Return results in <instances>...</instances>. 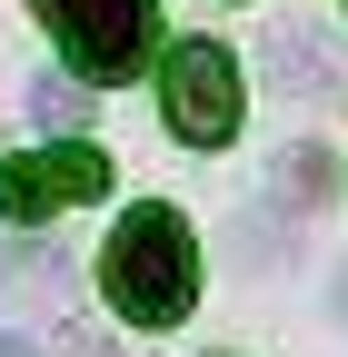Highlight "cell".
<instances>
[{"label":"cell","instance_id":"5b68a950","mask_svg":"<svg viewBox=\"0 0 348 357\" xmlns=\"http://www.w3.org/2000/svg\"><path fill=\"white\" fill-rule=\"evenodd\" d=\"M269 70H279V89H309V100H328V50L309 30H269Z\"/></svg>","mask_w":348,"mask_h":357},{"label":"cell","instance_id":"277c9868","mask_svg":"<svg viewBox=\"0 0 348 357\" xmlns=\"http://www.w3.org/2000/svg\"><path fill=\"white\" fill-rule=\"evenodd\" d=\"M110 189V159L100 149H50V159H10L0 169V208L20 218V229H40L50 208H80Z\"/></svg>","mask_w":348,"mask_h":357},{"label":"cell","instance_id":"8992f818","mask_svg":"<svg viewBox=\"0 0 348 357\" xmlns=\"http://www.w3.org/2000/svg\"><path fill=\"white\" fill-rule=\"evenodd\" d=\"M80 109H90V100H80L70 79H30V119L40 129H80Z\"/></svg>","mask_w":348,"mask_h":357},{"label":"cell","instance_id":"6da1fadb","mask_svg":"<svg viewBox=\"0 0 348 357\" xmlns=\"http://www.w3.org/2000/svg\"><path fill=\"white\" fill-rule=\"evenodd\" d=\"M100 288L129 328H180L199 298V238L180 208H129L100 248Z\"/></svg>","mask_w":348,"mask_h":357},{"label":"cell","instance_id":"3957f363","mask_svg":"<svg viewBox=\"0 0 348 357\" xmlns=\"http://www.w3.org/2000/svg\"><path fill=\"white\" fill-rule=\"evenodd\" d=\"M159 100H169V129H180L189 149H219L239 129V60L219 40H180V50L159 60Z\"/></svg>","mask_w":348,"mask_h":357},{"label":"cell","instance_id":"7a4b0ae2","mask_svg":"<svg viewBox=\"0 0 348 357\" xmlns=\"http://www.w3.org/2000/svg\"><path fill=\"white\" fill-rule=\"evenodd\" d=\"M80 79H129L159 40V0H40Z\"/></svg>","mask_w":348,"mask_h":357},{"label":"cell","instance_id":"52a82bcc","mask_svg":"<svg viewBox=\"0 0 348 357\" xmlns=\"http://www.w3.org/2000/svg\"><path fill=\"white\" fill-rule=\"evenodd\" d=\"M10 288H20V298H60V288H70L60 248H50V258H40V248H20V258H10Z\"/></svg>","mask_w":348,"mask_h":357}]
</instances>
